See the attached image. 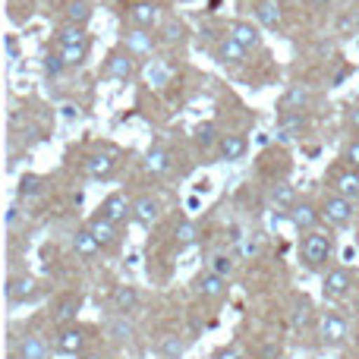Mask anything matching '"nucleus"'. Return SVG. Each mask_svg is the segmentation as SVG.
I'll return each instance as SVG.
<instances>
[{
    "label": "nucleus",
    "mask_w": 359,
    "mask_h": 359,
    "mask_svg": "<svg viewBox=\"0 0 359 359\" xmlns=\"http://www.w3.org/2000/svg\"><path fill=\"white\" fill-rule=\"evenodd\" d=\"M331 249H334L331 236L318 233V230H312V233H306L303 240H299V255H303L306 268H322L325 262L331 259Z\"/></svg>",
    "instance_id": "f257e3e1"
},
{
    "label": "nucleus",
    "mask_w": 359,
    "mask_h": 359,
    "mask_svg": "<svg viewBox=\"0 0 359 359\" xmlns=\"http://www.w3.org/2000/svg\"><path fill=\"white\" fill-rule=\"evenodd\" d=\"M322 217L331 227H347V224L353 221V202L337 196V192H331V196L322 198Z\"/></svg>",
    "instance_id": "f03ea898"
},
{
    "label": "nucleus",
    "mask_w": 359,
    "mask_h": 359,
    "mask_svg": "<svg viewBox=\"0 0 359 359\" xmlns=\"http://www.w3.org/2000/svg\"><path fill=\"white\" fill-rule=\"evenodd\" d=\"M38 297V280L29 278V274H13L6 280V303L10 306H22V303H32Z\"/></svg>",
    "instance_id": "7ed1b4c3"
},
{
    "label": "nucleus",
    "mask_w": 359,
    "mask_h": 359,
    "mask_svg": "<svg viewBox=\"0 0 359 359\" xmlns=\"http://www.w3.org/2000/svg\"><path fill=\"white\" fill-rule=\"evenodd\" d=\"M82 350H86V331L76 328V325H69V328H60L54 337V353L60 356H82Z\"/></svg>",
    "instance_id": "20e7f679"
},
{
    "label": "nucleus",
    "mask_w": 359,
    "mask_h": 359,
    "mask_svg": "<svg viewBox=\"0 0 359 359\" xmlns=\"http://www.w3.org/2000/svg\"><path fill=\"white\" fill-rule=\"evenodd\" d=\"M98 215H104L111 224H126L133 217V202L123 196V192H111V196L101 202V208H98Z\"/></svg>",
    "instance_id": "39448f33"
},
{
    "label": "nucleus",
    "mask_w": 359,
    "mask_h": 359,
    "mask_svg": "<svg viewBox=\"0 0 359 359\" xmlns=\"http://www.w3.org/2000/svg\"><path fill=\"white\" fill-rule=\"evenodd\" d=\"M50 347H54V344H48L44 337L25 334V337H19V344L13 347V359H50Z\"/></svg>",
    "instance_id": "423d86ee"
},
{
    "label": "nucleus",
    "mask_w": 359,
    "mask_h": 359,
    "mask_svg": "<svg viewBox=\"0 0 359 359\" xmlns=\"http://www.w3.org/2000/svg\"><path fill=\"white\" fill-rule=\"evenodd\" d=\"M350 287H353V274L347 271V268H331L328 274H325L322 280V290L328 299H341L350 293Z\"/></svg>",
    "instance_id": "0eeeda50"
},
{
    "label": "nucleus",
    "mask_w": 359,
    "mask_h": 359,
    "mask_svg": "<svg viewBox=\"0 0 359 359\" xmlns=\"http://www.w3.org/2000/svg\"><path fill=\"white\" fill-rule=\"evenodd\" d=\"M192 290L205 299H221L224 293H227V278H217L215 271H205L192 280Z\"/></svg>",
    "instance_id": "6e6552de"
},
{
    "label": "nucleus",
    "mask_w": 359,
    "mask_h": 359,
    "mask_svg": "<svg viewBox=\"0 0 359 359\" xmlns=\"http://www.w3.org/2000/svg\"><path fill=\"white\" fill-rule=\"evenodd\" d=\"M158 217H161V202H158L155 196H139L136 202H133V221L136 224L151 227V224H158Z\"/></svg>",
    "instance_id": "1a4fd4ad"
},
{
    "label": "nucleus",
    "mask_w": 359,
    "mask_h": 359,
    "mask_svg": "<svg viewBox=\"0 0 359 359\" xmlns=\"http://www.w3.org/2000/svg\"><path fill=\"white\" fill-rule=\"evenodd\" d=\"M318 221H322V208H316V205H309V202H299L297 208L290 211V224L297 230H303V233H312V230L318 227Z\"/></svg>",
    "instance_id": "9d476101"
},
{
    "label": "nucleus",
    "mask_w": 359,
    "mask_h": 359,
    "mask_svg": "<svg viewBox=\"0 0 359 359\" xmlns=\"http://www.w3.org/2000/svg\"><path fill=\"white\" fill-rule=\"evenodd\" d=\"M104 73L111 76V79H133V73H136V63H133V54L130 50H114L111 57H107V67Z\"/></svg>",
    "instance_id": "9b49d317"
},
{
    "label": "nucleus",
    "mask_w": 359,
    "mask_h": 359,
    "mask_svg": "<svg viewBox=\"0 0 359 359\" xmlns=\"http://www.w3.org/2000/svg\"><path fill=\"white\" fill-rule=\"evenodd\" d=\"M88 230H92V236L98 240V246L101 249H111V246H117V240H120V233H117V224H111L104 215H95L92 221H88Z\"/></svg>",
    "instance_id": "f8f14e48"
},
{
    "label": "nucleus",
    "mask_w": 359,
    "mask_h": 359,
    "mask_svg": "<svg viewBox=\"0 0 359 359\" xmlns=\"http://www.w3.org/2000/svg\"><path fill=\"white\" fill-rule=\"evenodd\" d=\"M303 126H306V117L303 114H280V120H278V142H284V145H293L299 139V133H303Z\"/></svg>",
    "instance_id": "ddd939ff"
},
{
    "label": "nucleus",
    "mask_w": 359,
    "mask_h": 359,
    "mask_svg": "<svg viewBox=\"0 0 359 359\" xmlns=\"http://www.w3.org/2000/svg\"><path fill=\"white\" fill-rule=\"evenodd\" d=\"M130 19L139 25V29H155L158 22H161V10H158L151 0H139V4H133L130 6Z\"/></svg>",
    "instance_id": "4468645a"
},
{
    "label": "nucleus",
    "mask_w": 359,
    "mask_h": 359,
    "mask_svg": "<svg viewBox=\"0 0 359 359\" xmlns=\"http://www.w3.org/2000/svg\"><path fill=\"white\" fill-rule=\"evenodd\" d=\"M318 331H322L325 344H344V337H347V322H344L337 312H325Z\"/></svg>",
    "instance_id": "2eb2a0df"
},
{
    "label": "nucleus",
    "mask_w": 359,
    "mask_h": 359,
    "mask_svg": "<svg viewBox=\"0 0 359 359\" xmlns=\"http://www.w3.org/2000/svg\"><path fill=\"white\" fill-rule=\"evenodd\" d=\"M111 306L117 316H133V312L139 309V290L136 287H114Z\"/></svg>",
    "instance_id": "dca6fc26"
},
{
    "label": "nucleus",
    "mask_w": 359,
    "mask_h": 359,
    "mask_svg": "<svg viewBox=\"0 0 359 359\" xmlns=\"http://www.w3.org/2000/svg\"><path fill=\"white\" fill-rule=\"evenodd\" d=\"M312 104V92L306 86H290L284 95V101H280V107H284L287 114H299L306 111V107Z\"/></svg>",
    "instance_id": "f3484780"
},
{
    "label": "nucleus",
    "mask_w": 359,
    "mask_h": 359,
    "mask_svg": "<svg viewBox=\"0 0 359 359\" xmlns=\"http://www.w3.org/2000/svg\"><path fill=\"white\" fill-rule=\"evenodd\" d=\"M217 151H221L224 161H240V158L249 151V142H246V136H236V133H227V136L221 139V145H217Z\"/></svg>",
    "instance_id": "a211bd4d"
},
{
    "label": "nucleus",
    "mask_w": 359,
    "mask_h": 359,
    "mask_svg": "<svg viewBox=\"0 0 359 359\" xmlns=\"http://www.w3.org/2000/svg\"><path fill=\"white\" fill-rule=\"evenodd\" d=\"M73 252L79 255V259H86V262H92L95 255L101 252V246H98V240L92 236V230H76L73 233Z\"/></svg>",
    "instance_id": "6ab92c4d"
},
{
    "label": "nucleus",
    "mask_w": 359,
    "mask_h": 359,
    "mask_svg": "<svg viewBox=\"0 0 359 359\" xmlns=\"http://www.w3.org/2000/svg\"><path fill=\"white\" fill-rule=\"evenodd\" d=\"M334 192L344 198H350V202H359V170H341V174L334 177Z\"/></svg>",
    "instance_id": "aec40b11"
},
{
    "label": "nucleus",
    "mask_w": 359,
    "mask_h": 359,
    "mask_svg": "<svg viewBox=\"0 0 359 359\" xmlns=\"http://www.w3.org/2000/svg\"><path fill=\"white\" fill-rule=\"evenodd\" d=\"M227 35L233 38V41H240L246 50L262 48V35H259V29H255V25H249V22H233V25H230Z\"/></svg>",
    "instance_id": "412c9836"
},
{
    "label": "nucleus",
    "mask_w": 359,
    "mask_h": 359,
    "mask_svg": "<svg viewBox=\"0 0 359 359\" xmlns=\"http://www.w3.org/2000/svg\"><path fill=\"white\" fill-rule=\"evenodd\" d=\"M79 309H82V297H63L54 309V322L60 328H69L76 322V316H79Z\"/></svg>",
    "instance_id": "4be33fe9"
},
{
    "label": "nucleus",
    "mask_w": 359,
    "mask_h": 359,
    "mask_svg": "<svg viewBox=\"0 0 359 359\" xmlns=\"http://www.w3.org/2000/svg\"><path fill=\"white\" fill-rule=\"evenodd\" d=\"M82 168H86V174L92 180H107L114 174V168H117V161L111 155H88Z\"/></svg>",
    "instance_id": "5701e85b"
},
{
    "label": "nucleus",
    "mask_w": 359,
    "mask_h": 359,
    "mask_svg": "<svg viewBox=\"0 0 359 359\" xmlns=\"http://www.w3.org/2000/svg\"><path fill=\"white\" fill-rule=\"evenodd\" d=\"M255 16H259V22L265 29H280V10L274 0H259L255 4Z\"/></svg>",
    "instance_id": "b1692460"
},
{
    "label": "nucleus",
    "mask_w": 359,
    "mask_h": 359,
    "mask_svg": "<svg viewBox=\"0 0 359 359\" xmlns=\"http://www.w3.org/2000/svg\"><path fill=\"white\" fill-rule=\"evenodd\" d=\"M246 54H249V50L243 48L240 41H233V38H230V35L224 38V41H221V48H217V57H221L224 63H233V67H236V63H243V60H246Z\"/></svg>",
    "instance_id": "393cba45"
},
{
    "label": "nucleus",
    "mask_w": 359,
    "mask_h": 359,
    "mask_svg": "<svg viewBox=\"0 0 359 359\" xmlns=\"http://www.w3.org/2000/svg\"><path fill=\"white\" fill-rule=\"evenodd\" d=\"M158 353H161L164 359H180V356L186 353L183 337H177V334H161V337H158Z\"/></svg>",
    "instance_id": "a878e982"
},
{
    "label": "nucleus",
    "mask_w": 359,
    "mask_h": 359,
    "mask_svg": "<svg viewBox=\"0 0 359 359\" xmlns=\"http://www.w3.org/2000/svg\"><path fill=\"white\" fill-rule=\"evenodd\" d=\"M271 202L278 205V208H297V189H293L290 183H274L271 186Z\"/></svg>",
    "instance_id": "bb28decb"
},
{
    "label": "nucleus",
    "mask_w": 359,
    "mask_h": 359,
    "mask_svg": "<svg viewBox=\"0 0 359 359\" xmlns=\"http://www.w3.org/2000/svg\"><path fill=\"white\" fill-rule=\"evenodd\" d=\"M221 133H217V126L215 123H198L196 126V142H198V149L202 151H208V149H215V145H221Z\"/></svg>",
    "instance_id": "cd10ccee"
},
{
    "label": "nucleus",
    "mask_w": 359,
    "mask_h": 359,
    "mask_svg": "<svg viewBox=\"0 0 359 359\" xmlns=\"http://www.w3.org/2000/svg\"><path fill=\"white\" fill-rule=\"evenodd\" d=\"M145 170H149V174H155V177L168 174V170H170V155L164 149H151L149 155H145Z\"/></svg>",
    "instance_id": "c85d7f7f"
},
{
    "label": "nucleus",
    "mask_w": 359,
    "mask_h": 359,
    "mask_svg": "<svg viewBox=\"0 0 359 359\" xmlns=\"http://www.w3.org/2000/svg\"><path fill=\"white\" fill-rule=\"evenodd\" d=\"M88 19H92V6H88L86 0H69V6H67V22H69V25H79V29H86Z\"/></svg>",
    "instance_id": "c756f323"
},
{
    "label": "nucleus",
    "mask_w": 359,
    "mask_h": 359,
    "mask_svg": "<svg viewBox=\"0 0 359 359\" xmlns=\"http://www.w3.org/2000/svg\"><path fill=\"white\" fill-rule=\"evenodd\" d=\"M174 236H177V249L196 246V243H198V227L192 221H180L177 230H174Z\"/></svg>",
    "instance_id": "7c9ffc66"
},
{
    "label": "nucleus",
    "mask_w": 359,
    "mask_h": 359,
    "mask_svg": "<svg viewBox=\"0 0 359 359\" xmlns=\"http://www.w3.org/2000/svg\"><path fill=\"white\" fill-rule=\"evenodd\" d=\"M126 48L130 54H151V35H145V29H136L126 35Z\"/></svg>",
    "instance_id": "2f4dec72"
},
{
    "label": "nucleus",
    "mask_w": 359,
    "mask_h": 359,
    "mask_svg": "<svg viewBox=\"0 0 359 359\" xmlns=\"http://www.w3.org/2000/svg\"><path fill=\"white\" fill-rule=\"evenodd\" d=\"M44 189V180L38 174H25L19 180V198H32V196H41Z\"/></svg>",
    "instance_id": "473e14b6"
},
{
    "label": "nucleus",
    "mask_w": 359,
    "mask_h": 359,
    "mask_svg": "<svg viewBox=\"0 0 359 359\" xmlns=\"http://www.w3.org/2000/svg\"><path fill=\"white\" fill-rule=\"evenodd\" d=\"M88 54V44H69V48H60V57L67 67H79Z\"/></svg>",
    "instance_id": "72a5a7b5"
},
{
    "label": "nucleus",
    "mask_w": 359,
    "mask_h": 359,
    "mask_svg": "<svg viewBox=\"0 0 359 359\" xmlns=\"http://www.w3.org/2000/svg\"><path fill=\"white\" fill-rule=\"evenodd\" d=\"M69 44H88L86 29H79V25H63L60 29V48H69Z\"/></svg>",
    "instance_id": "f704fd0d"
},
{
    "label": "nucleus",
    "mask_w": 359,
    "mask_h": 359,
    "mask_svg": "<svg viewBox=\"0 0 359 359\" xmlns=\"http://www.w3.org/2000/svg\"><path fill=\"white\" fill-rule=\"evenodd\" d=\"M208 271H215L217 278H230V271H233V259H230V255H215V259L208 262Z\"/></svg>",
    "instance_id": "c9c22d12"
},
{
    "label": "nucleus",
    "mask_w": 359,
    "mask_h": 359,
    "mask_svg": "<svg viewBox=\"0 0 359 359\" xmlns=\"http://www.w3.org/2000/svg\"><path fill=\"white\" fill-rule=\"evenodd\" d=\"M107 331H111V337H117V341H123V337H133V325L126 322V316L111 318V325H107Z\"/></svg>",
    "instance_id": "e433bc0d"
},
{
    "label": "nucleus",
    "mask_w": 359,
    "mask_h": 359,
    "mask_svg": "<svg viewBox=\"0 0 359 359\" xmlns=\"http://www.w3.org/2000/svg\"><path fill=\"white\" fill-rule=\"evenodd\" d=\"M22 224H25V211L19 205H10L6 208V230H19Z\"/></svg>",
    "instance_id": "4c0bfd02"
},
{
    "label": "nucleus",
    "mask_w": 359,
    "mask_h": 359,
    "mask_svg": "<svg viewBox=\"0 0 359 359\" xmlns=\"http://www.w3.org/2000/svg\"><path fill=\"white\" fill-rule=\"evenodd\" d=\"M63 67H67V63H63L60 54H57V57H48V60H44V73H48V76H60Z\"/></svg>",
    "instance_id": "58836bf2"
},
{
    "label": "nucleus",
    "mask_w": 359,
    "mask_h": 359,
    "mask_svg": "<svg viewBox=\"0 0 359 359\" xmlns=\"http://www.w3.org/2000/svg\"><path fill=\"white\" fill-rule=\"evenodd\" d=\"M344 158L350 161V168L359 170V142H350V145H347V151H344Z\"/></svg>",
    "instance_id": "ea45409f"
},
{
    "label": "nucleus",
    "mask_w": 359,
    "mask_h": 359,
    "mask_svg": "<svg viewBox=\"0 0 359 359\" xmlns=\"http://www.w3.org/2000/svg\"><path fill=\"white\" fill-rule=\"evenodd\" d=\"M164 79H168V69L149 67V82H151V86H164Z\"/></svg>",
    "instance_id": "a19ab883"
},
{
    "label": "nucleus",
    "mask_w": 359,
    "mask_h": 359,
    "mask_svg": "<svg viewBox=\"0 0 359 359\" xmlns=\"http://www.w3.org/2000/svg\"><path fill=\"white\" fill-rule=\"evenodd\" d=\"M215 359H243V353L236 347H227V350H217Z\"/></svg>",
    "instance_id": "79ce46f5"
},
{
    "label": "nucleus",
    "mask_w": 359,
    "mask_h": 359,
    "mask_svg": "<svg viewBox=\"0 0 359 359\" xmlns=\"http://www.w3.org/2000/svg\"><path fill=\"white\" fill-rule=\"evenodd\" d=\"M180 38V25H168V29H164V41H177Z\"/></svg>",
    "instance_id": "37998d69"
},
{
    "label": "nucleus",
    "mask_w": 359,
    "mask_h": 359,
    "mask_svg": "<svg viewBox=\"0 0 359 359\" xmlns=\"http://www.w3.org/2000/svg\"><path fill=\"white\" fill-rule=\"evenodd\" d=\"M255 252H259V243H255V240L243 243V255H255Z\"/></svg>",
    "instance_id": "c03bdc74"
},
{
    "label": "nucleus",
    "mask_w": 359,
    "mask_h": 359,
    "mask_svg": "<svg viewBox=\"0 0 359 359\" xmlns=\"http://www.w3.org/2000/svg\"><path fill=\"white\" fill-rule=\"evenodd\" d=\"M353 123L359 126V101H356V107H353Z\"/></svg>",
    "instance_id": "a18cd8bd"
},
{
    "label": "nucleus",
    "mask_w": 359,
    "mask_h": 359,
    "mask_svg": "<svg viewBox=\"0 0 359 359\" xmlns=\"http://www.w3.org/2000/svg\"><path fill=\"white\" fill-rule=\"evenodd\" d=\"M312 4H316V6H328L331 0H312Z\"/></svg>",
    "instance_id": "49530a36"
},
{
    "label": "nucleus",
    "mask_w": 359,
    "mask_h": 359,
    "mask_svg": "<svg viewBox=\"0 0 359 359\" xmlns=\"http://www.w3.org/2000/svg\"><path fill=\"white\" fill-rule=\"evenodd\" d=\"M79 359H101V356H92V353H82Z\"/></svg>",
    "instance_id": "de8ad7c7"
}]
</instances>
